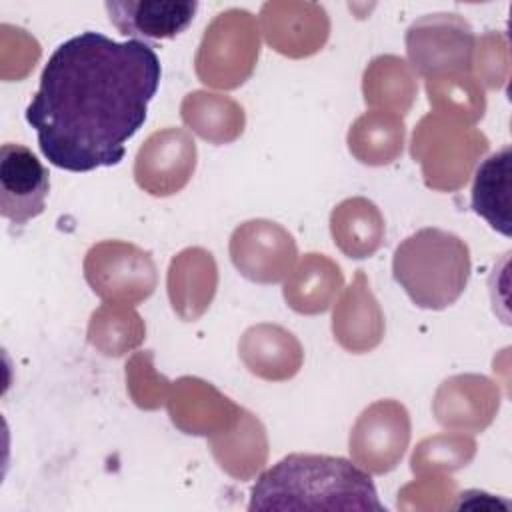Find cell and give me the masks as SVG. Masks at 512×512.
<instances>
[{
  "mask_svg": "<svg viewBox=\"0 0 512 512\" xmlns=\"http://www.w3.org/2000/svg\"><path fill=\"white\" fill-rule=\"evenodd\" d=\"M142 254L144 250L124 242H102L92 246L86 254L84 270H112V266H116L120 272L90 278L88 284L104 300L140 302L148 298L156 286L154 266L126 272V266L136 262Z\"/></svg>",
  "mask_w": 512,
  "mask_h": 512,
  "instance_id": "ba28073f",
  "label": "cell"
},
{
  "mask_svg": "<svg viewBox=\"0 0 512 512\" xmlns=\"http://www.w3.org/2000/svg\"><path fill=\"white\" fill-rule=\"evenodd\" d=\"M230 258L248 280L274 284L290 272L296 260V242L276 222L250 220L232 232Z\"/></svg>",
  "mask_w": 512,
  "mask_h": 512,
  "instance_id": "277c9868",
  "label": "cell"
},
{
  "mask_svg": "<svg viewBox=\"0 0 512 512\" xmlns=\"http://www.w3.org/2000/svg\"><path fill=\"white\" fill-rule=\"evenodd\" d=\"M408 438L406 408L394 400H382L362 412L350 434V452L370 472L384 474L402 458Z\"/></svg>",
  "mask_w": 512,
  "mask_h": 512,
  "instance_id": "5b68a950",
  "label": "cell"
},
{
  "mask_svg": "<svg viewBox=\"0 0 512 512\" xmlns=\"http://www.w3.org/2000/svg\"><path fill=\"white\" fill-rule=\"evenodd\" d=\"M148 154L162 158L146 160L136 156L134 176L140 188L154 196H168L178 192L194 172L196 144L188 132L180 128H166L154 132L142 146Z\"/></svg>",
  "mask_w": 512,
  "mask_h": 512,
  "instance_id": "52a82bcc",
  "label": "cell"
},
{
  "mask_svg": "<svg viewBox=\"0 0 512 512\" xmlns=\"http://www.w3.org/2000/svg\"><path fill=\"white\" fill-rule=\"evenodd\" d=\"M296 338L284 328H274L272 348H270V324L252 326L244 332L240 340V356L248 370L266 380H286L294 376L302 362V350H282L296 346Z\"/></svg>",
  "mask_w": 512,
  "mask_h": 512,
  "instance_id": "7c38bea8",
  "label": "cell"
},
{
  "mask_svg": "<svg viewBox=\"0 0 512 512\" xmlns=\"http://www.w3.org/2000/svg\"><path fill=\"white\" fill-rule=\"evenodd\" d=\"M334 338L356 354L374 348L382 338V314L378 302L368 290L362 270L356 272L354 284L346 290L332 318Z\"/></svg>",
  "mask_w": 512,
  "mask_h": 512,
  "instance_id": "30bf717a",
  "label": "cell"
},
{
  "mask_svg": "<svg viewBox=\"0 0 512 512\" xmlns=\"http://www.w3.org/2000/svg\"><path fill=\"white\" fill-rule=\"evenodd\" d=\"M472 262L466 242L442 228H422L402 240L392 274L408 298L426 310H444L466 290Z\"/></svg>",
  "mask_w": 512,
  "mask_h": 512,
  "instance_id": "3957f363",
  "label": "cell"
},
{
  "mask_svg": "<svg viewBox=\"0 0 512 512\" xmlns=\"http://www.w3.org/2000/svg\"><path fill=\"white\" fill-rule=\"evenodd\" d=\"M248 510H378L372 478L340 456L288 454L250 488Z\"/></svg>",
  "mask_w": 512,
  "mask_h": 512,
  "instance_id": "7a4b0ae2",
  "label": "cell"
},
{
  "mask_svg": "<svg viewBox=\"0 0 512 512\" xmlns=\"http://www.w3.org/2000/svg\"><path fill=\"white\" fill-rule=\"evenodd\" d=\"M352 226H332V236L338 248L350 258H366L374 254L382 242L384 222L378 208L364 198H350L336 206Z\"/></svg>",
  "mask_w": 512,
  "mask_h": 512,
  "instance_id": "4fadbf2b",
  "label": "cell"
},
{
  "mask_svg": "<svg viewBox=\"0 0 512 512\" xmlns=\"http://www.w3.org/2000/svg\"><path fill=\"white\" fill-rule=\"evenodd\" d=\"M510 174L512 152L506 144L498 152L490 154L476 170L472 184V210L482 216L490 228L502 236L512 234L510 220Z\"/></svg>",
  "mask_w": 512,
  "mask_h": 512,
  "instance_id": "8fae6325",
  "label": "cell"
},
{
  "mask_svg": "<svg viewBox=\"0 0 512 512\" xmlns=\"http://www.w3.org/2000/svg\"><path fill=\"white\" fill-rule=\"evenodd\" d=\"M50 190V174L30 148L6 142L0 148V214L16 226L40 216Z\"/></svg>",
  "mask_w": 512,
  "mask_h": 512,
  "instance_id": "8992f818",
  "label": "cell"
},
{
  "mask_svg": "<svg viewBox=\"0 0 512 512\" xmlns=\"http://www.w3.org/2000/svg\"><path fill=\"white\" fill-rule=\"evenodd\" d=\"M110 24L124 36L174 38L184 32L198 10V2H162V0H110L104 4Z\"/></svg>",
  "mask_w": 512,
  "mask_h": 512,
  "instance_id": "9c48e42d",
  "label": "cell"
},
{
  "mask_svg": "<svg viewBox=\"0 0 512 512\" xmlns=\"http://www.w3.org/2000/svg\"><path fill=\"white\" fill-rule=\"evenodd\" d=\"M162 66L138 38L116 42L86 30L48 58L26 106L44 158L68 172L116 166L142 128L158 92Z\"/></svg>",
  "mask_w": 512,
  "mask_h": 512,
  "instance_id": "6da1fadb",
  "label": "cell"
}]
</instances>
